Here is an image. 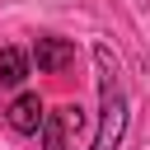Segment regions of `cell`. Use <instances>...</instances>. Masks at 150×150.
<instances>
[{"instance_id":"obj_1","label":"cell","mask_w":150,"mask_h":150,"mask_svg":"<svg viewBox=\"0 0 150 150\" xmlns=\"http://www.w3.org/2000/svg\"><path fill=\"white\" fill-rule=\"evenodd\" d=\"M94 61H98V98H103V117H98V131H94V145H89V150H117V145H122V131H127L122 70H117V56H112L103 42L94 47Z\"/></svg>"},{"instance_id":"obj_2","label":"cell","mask_w":150,"mask_h":150,"mask_svg":"<svg viewBox=\"0 0 150 150\" xmlns=\"http://www.w3.org/2000/svg\"><path fill=\"white\" fill-rule=\"evenodd\" d=\"M80 127H84V112H80V103H66V108L47 112V122H42V150H66L70 131H80Z\"/></svg>"},{"instance_id":"obj_3","label":"cell","mask_w":150,"mask_h":150,"mask_svg":"<svg viewBox=\"0 0 150 150\" xmlns=\"http://www.w3.org/2000/svg\"><path fill=\"white\" fill-rule=\"evenodd\" d=\"M5 122H9V131H19V136H33V131H42V122H47V108H42V98H38V94H19V98L5 108Z\"/></svg>"},{"instance_id":"obj_4","label":"cell","mask_w":150,"mask_h":150,"mask_svg":"<svg viewBox=\"0 0 150 150\" xmlns=\"http://www.w3.org/2000/svg\"><path fill=\"white\" fill-rule=\"evenodd\" d=\"M70 61H75V47H70L66 38H38V42H33V66H38L42 75L66 70Z\"/></svg>"},{"instance_id":"obj_5","label":"cell","mask_w":150,"mask_h":150,"mask_svg":"<svg viewBox=\"0 0 150 150\" xmlns=\"http://www.w3.org/2000/svg\"><path fill=\"white\" fill-rule=\"evenodd\" d=\"M28 75V56L19 47H0V84H23Z\"/></svg>"}]
</instances>
